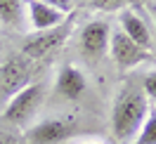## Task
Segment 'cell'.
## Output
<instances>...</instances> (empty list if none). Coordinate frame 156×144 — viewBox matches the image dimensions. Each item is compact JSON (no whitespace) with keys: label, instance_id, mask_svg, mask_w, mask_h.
Segmentation results:
<instances>
[{"label":"cell","instance_id":"cell-1","mask_svg":"<svg viewBox=\"0 0 156 144\" xmlns=\"http://www.w3.org/2000/svg\"><path fill=\"white\" fill-rule=\"evenodd\" d=\"M149 109H147V95L142 87L128 85L114 102L111 109V135L118 142H128L133 139L140 130L142 121L147 118Z\"/></svg>","mask_w":156,"mask_h":144},{"label":"cell","instance_id":"cell-6","mask_svg":"<svg viewBox=\"0 0 156 144\" xmlns=\"http://www.w3.org/2000/svg\"><path fill=\"white\" fill-rule=\"evenodd\" d=\"M69 36V26L66 24H59L55 29H48V31H36L33 36L24 40V45H21V54L31 61H38V59L48 57L50 52L55 47H59L64 38Z\"/></svg>","mask_w":156,"mask_h":144},{"label":"cell","instance_id":"cell-10","mask_svg":"<svg viewBox=\"0 0 156 144\" xmlns=\"http://www.w3.org/2000/svg\"><path fill=\"white\" fill-rule=\"evenodd\" d=\"M29 19L36 31H48V29H55L59 24H64V14L57 12L55 7L45 5L43 0H31L29 2Z\"/></svg>","mask_w":156,"mask_h":144},{"label":"cell","instance_id":"cell-2","mask_svg":"<svg viewBox=\"0 0 156 144\" xmlns=\"http://www.w3.org/2000/svg\"><path fill=\"white\" fill-rule=\"evenodd\" d=\"M45 90L38 83H29L26 87H21L17 95L10 97V102L2 111V121H7L10 125H24L26 121H31L36 111L43 104Z\"/></svg>","mask_w":156,"mask_h":144},{"label":"cell","instance_id":"cell-18","mask_svg":"<svg viewBox=\"0 0 156 144\" xmlns=\"http://www.w3.org/2000/svg\"><path fill=\"white\" fill-rule=\"evenodd\" d=\"M83 144H97V142H83Z\"/></svg>","mask_w":156,"mask_h":144},{"label":"cell","instance_id":"cell-14","mask_svg":"<svg viewBox=\"0 0 156 144\" xmlns=\"http://www.w3.org/2000/svg\"><path fill=\"white\" fill-rule=\"evenodd\" d=\"M142 92L147 95V99H149V97L156 99V71H151V73L144 76V80H142Z\"/></svg>","mask_w":156,"mask_h":144},{"label":"cell","instance_id":"cell-16","mask_svg":"<svg viewBox=\"0 0 156 144\" xmlns=\"http://www.w3.org/2000/svg\"><path fill=\"white\" fill-rule=\"evenodd\" d=\"M43 2L50 5V7H55V10L62 12V14L71 12V7H73V0H43Z\"/></svg>","mask_w":156,"mask_h":144},{"label":"cell","instance_id":"cell-12","mask_svg":"<svg viewBox=\"0 0 156 144\" xmlns=\"http://www.w3.org/2000/svg\"><path fill=\"white\" fill-rule=\"evenodd\" d=\"M135 144H156V111L147 114V118L142 121Z\"/></svg>","mask_w":156,"mask_h":144},{"label":"cell","instance_id":"cell-8","mask_svg":"<svg viewBox=\"0 0 156 144\" xmlns=\"http://www.w3.org/2000/svg\"><path fill=\"white\" fill-rule=\"evenodd\" d=\"M85 87H88V83H85L83 71L76 68V66H71V64H66V66L59 71V76H57L55 92H57V97L66 99V102H76V99L83 97Z\"/></svg>","mask_w":156,"mask_h":144},{"label":"cell","instance_id":"cell-19","mask_svg":"<svg viewBox=\"0 0 156 144\" xmlns=\"http://www.w3.org/2000/svg\"><path fill=\"white\" fill-rule=\"evenodd\" d=\"M154 14H156V5H154Z\"/></svg>","mask_w":156,"mask_h":144},{"label":"cell","instance_id":"cell-11","mask_svg":"<svg viewBox=\"0 0 156 144\" xmlns=\"http://www.w3.org/2000/svg\"><path fill=\"white\" fill-rule=\"evenodd\" d=\"M24 17V0H0V21L5 26L19 29Z\"/></svg>","mask_w":156,"mask_h":144},{"label":"cell","instance_id":"cell-9","mask_svg":"<svg viewBox=\"0 0 156 144\" xmlns=\"http://www.w3.org/2000/svg\"><path fill=\"white\" fill-rule=\"evenodd\" d=\"M118 21H121V31H123L135 45H140L142 50H151V31H149L144 19H142L135 10H121Z\"/></svg>","mask_w":156,"mask_h":144},{"label":"cell","instance_id":"cell-13","mask_svg":"<svg viewBox=\"0 0 156 144\" xmlns=\"http://www.w3.org/2000/svg\"><path fill=\"white\" fill-rule=\"evenodd\" d=\"M128 0H90L92 10H102V12H114V10H123Z\"/></svg>","mask_w":156,"mask_h":144},{"label":"cell","instance_id":"cell-17","mask_svg":"<svg viewBox=\"0 0 156 144\" xmlns=\"http://www.w3.org/2000/svg\"><path fill=\"white\" fill-rule=\"evenodd\" d=\"M0 57H2V40H0Z\"/></svg>","mask_w":156,"mask_h":144},{"label":"cell","instance_id":"cell-15","mask_svg":"<svg viewBox=\"0 0 156 144\" xmlns=\"http://www.w3.org/2000/svg\"><path fill=\"white\" fill-rule=\"evenodd\" d=\"M0 144H24L21 135L14 132L12 128H0Z\"/></svg>","mask_w":156,"mask_h":144},{"label":"cell","instance_id":"cell-5","mask_svg":"<svg viewBox=\"0 0 156 144\" xmlns=\"http://www.w3.org/2000/svg\"><path fill=\"white\" fill-rule=\"evenodd\" d=\"M109 38H111V31H109L107 21H88L80 29V38H78L80 54L88 61H99L109 50Z\"/></svg>","mask_w":156,"mask_h":144},{"label":"cell","instance_id":"cell-7","mask_svg":"<svg viewBox=\"0 0 156 144\" xmlns=\"http://www.w3.org/2000/svg\"><path fill=\"white\" fill-rule=\"evenodd\" d=\"M109 52H111L114 61L121 68H133V66H137V64H142V61H147L151 57L149 50H142L140 45H135L123 31L111 33V38H109Z\"/></svg>","mask_w":156,"mask_h":144},{"label":"cell","instance_id":"cell-3","mask_svg":"<svg viewBox=\"0 0 156 144\" xmlns=\"http://www.w3.org/2000/svg\"><path fill=\"white\" fill-rule=\"evenodd\" d=\"M33 76V61L24 54H10L0 64V92L5 97L17 95L21 87H26Z\"/></svg>","mask_w":156,"mask_h":144},{"label":"cell","instance_id":"cell-4","mask_svg":"<svg viewBox=\"0 0 156 144\" xmlns=\"http://www.w3.org/2000/svg\"><path fill=\"white\" fill-rule=\"evenodd\" d=\"M78 132L76 118H45L26 130L29 144H59Z\"/></svg>","mask_w":156,"mask_h":144}]
</instances>
